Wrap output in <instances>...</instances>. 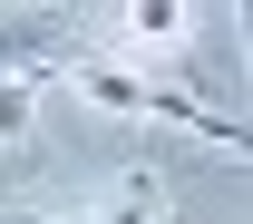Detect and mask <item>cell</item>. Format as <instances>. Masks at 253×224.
I'll use <instances>...</instances> for the list:
<instances>
[{"mask_svg": "<svg viewBox=\"0 0 253 224\" xmlns=\"http://www.w3.org/2000/svg\"><path fill=\"white\" fill-rule=\"evenodd\" d=\"M78 88H88L97 107H117V117H166V127H195V136H214V146H244V117H234V107L175 88L156 68H117V59H97V49H78Z\"/></svg>", "mask_w": 253, "mask_h": 224, "instance_id": "6da1fadb", "label": "cell"}, {"mask_svg": "<svg viewBox=\"0 0 253 224\" xmlns=\"http://www.w3.org/2000/svg\"><path fill=\"white\" fill-rule=\"evenodd\" d=\"M0 224H156V185H146V176H126L97 215H0Z\"/></svg>", "mask_w": 253, "mask_h": 224, "instance_id": "3957f363", "label": "cell"}, {"mask_svg": "<svg viewBox=\"0 0 253 224\" xmlns=\"http://www.w3.org/2000/svg\"><path fill=\"white\" fill-rule=\"evenodd\" d=\"M68 30L49 10H0V78H39V59H59Z\"/></svg>", "mask_w": 253, "mask_h": 224, "instance_id": "7a4b0ae2", "label": "cell"}, {"mask_svg": "<svg viewBox=\"0 0 253 224\" xmlns=\"http://www.w3.org/2000/svg\"><path fill=\"white\" fill-rule=\"evenodd\" d=\"M39 127V78H0V146H30Z\"/></svg>", "mask_w": 253, "mask_h": 224, "instance_id": "277c9868", "label": "cell"}, {"mask_svg": "<svg viewBox=\"0 0 253 224\" xmlns=\"http://www.w3.org/2000/svg\"><path fill=\"white\" fill-rule=\"evenodd\" d=\"M126 39L166 49V39H185V10H175V0H136V10H126Z\"/></svg>", "mask_w": 253, "mask_h": 224, "instance_id": "5b68a950", "label": "cell"}]
</instances>
